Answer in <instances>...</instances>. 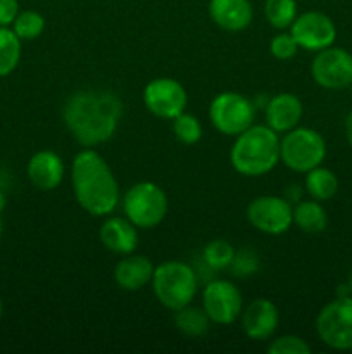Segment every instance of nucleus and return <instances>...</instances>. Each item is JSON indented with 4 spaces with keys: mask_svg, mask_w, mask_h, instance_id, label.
Here are the masks:
<instances>
[{
    "mask_svg": "<svg viewBox=\"0 0 352 354\" xmlns=\"http://www.w3.org/2000/svg\"><path fill=\"white\" fill-rule=\"evenodd\" d=\"M123 116V104L109 90H79L64 104L62 120L78 144L95 147L114 137Z\"/></svg>",
    "mask_w": 352,
    "mask_h": 354,
    "instance_id": "nucleus-1",
    "label": "nucleus"
},
{
    "mask_svg": "<svg viewBox=\"0 0 352 354\" xmlns=\"http://www.w3.org/2000/svg\"><path fill=\"white\" fill-rule=\"evenodd\" d=\"M71 185L78 206L92 216H109L121 204L116 175L93 147H85L72 159Z\"/></svg>",
    "mask_w": 352,
    "mask_h": 354,
    "instance_id": "nucleus-2",
    "label": "nucleus"
},
{
    "mask_svg": "<svg viewBox=\"0 0 352 354\" xmlns=\"http://www.w3.org/2000/svg\"><path fill=\"white\" fill-rule=\"evenodd\" d=\"M230 161L235 171L248 178L268 175L280 162V133L268 124H252L235 137Z\"/></svg>",
    "mask_w": 352,
    "mask_h": 354,
    "instance_id": "nucleus-3",
    "label": "nucleus"
},
{
    "mask_svg": "<svg viewBox=\"0 0 352 354\" xmlns=\"http://www.w3.org/2000/svg\"><path fill=\"white\" fill-rule=\"evenodd\" d=\"M150 283L159 304L175 313L195 299L199 275L188 263L164 261L155 266Z\"/></svg>",
    "mask_w": 352,
    "mask_h": 354,
    "instance_id": "nucleus-4",
    "label": "nucleus"
},
{
    "mask_svg": "<svg viewBox=\"0 0 352 354\" xmlns=\"http://www.w3.org/2000/svg\"><path fill=\"white\" fill-rule=\"evenodd\" d=\"M168 196L154 182H138L121 199L123 214L138 228L150 230L159 227L168 214Z\"/></svg>",
    "mask_w": 352,
    "mask_h": 354,
    "instance_id": "nucleus-5",
    "label": "nucleus"
},
{
    "mask_svg": "<svg viewBox=\"0 0 352 354\" xmlns=\"http://www.w3.org/2000/svg\"><path fill=\"white\" fill-rule=\"evenodd\" d=\"M326 158V142L320 131L295 127L280 138V162L295 173L306 175Z\"/></svg>",
    "mask_w": 352,
    "mask_h": 354,
    "instance_id": "nucleus-6",
    "label": "nucleus"
},
{
    "mask_svg": "<svg viewBox=\"0 0 352 354\" xmlns=\"http://www.w3.org/2000/svg\"><path fill=\"white\" fill-rule=\"evenodd\" d=\"M316 334L320 341L335 351L352 349V296H337L317 313Z\"/></svg>",
    "mask_w": 352,
    "mask_h": 354,
    "instance_id": "nucleus-7",
    "label": "nucleus"
},
{
    "mask_svg": "<svg viewBox=\"0 0 352 354\" xmlns=\"http://www.w3.org/2000/svg\"><path fill=\"white\" fill-rule=\"evenodd\" d=\"M211 124L224 137H237L254 124L255 104L238 92H221L209 104Z\"/></svg>",
    "mask_w": 352,
    "mask_h": 354,
    "instance_id": "nucleus-8",
    "label": "nucleus"
},
{
    "mask_svg": "<svg viewBox=\"0 0 352 354\" xmlns=\"http://www.w3.org/2000/svg\"><path fill=\"white\" fill-rule=\"evenodd\" d=\"M247 220L266 235H283L293 225V206L283 196H259L248 203Z\"/></svg>",
    "mask_w": 352,
    "mask_h": 354,
    "instance_id": "nucleus-9",
    "label": "nucleus"
},
{
    "mask_svg": "<svg viewBox=\"0 0 352 354\" xmlns=\"http://www.w3.org/2000/svg\"><path fill=\"white\" fill-rule=\"evenodd\" d=\"M202 308L211 324L231 325L240 318L244 310V296L233 282L217 279L204 287Z\"/></svg>",
    "mask_w": 352,
    "mask_h": 354,
    "instance_id": "nucleus-10",
    "label": "nucleus"
},
{
    "mask_svg": "<svg viewBox=\"0 0 352 354\" xmlns=\"http://www.w3.org/2000/svg\"><path fill=\"white\" fill-rule=\"evenodd\" d=\"M311 76L326 90L347 88L352 85V54L333 45L316 52L311 62Z\"/></svg>",
    "mask_w": 352,
    "mask_h": 354,
    "instance_id": "nucleus-11",
    "label": "nucleus"
},
{
    "mask_svg": "<svg viewBox=\"0 0 352 354\" xmlns=\"http://www.w3.org/2000/svg\"><path fill=\"white\" fill-rule=\"evenodd\" d=\"M145 109L161 120H175L186 109L188 93L175 78H154L144 88Z\"/></svg>",
    "mask_w": 352,
    "mask_h": 354,
    "instance_id": "nucleus-12",
    "label": "nucleus"
},
{
    "mask_svg": "<svg viewBox=\"0 0 352 354\" xmlns=\"http://www.w3.org/2000/svg\"><path fill=\"white\" fill-rule=\"evenodd\" d=\"M300 48L309 52H320L331 47L337 38V26L328 14L320 10H306L299 14L289 28Z\"/></svg>",
    "mask_w": 352,
    "mask_h": 354,
    "instance_id": "nucleus-13",
    "label": "nucleus"
},
{
    "mask_svg": "<svg viewBox=\"0 0 352 354\" xmlns=\"http://www.w3.org/2000/svg\"><path fill=\"white\" fill-rule=\"evenodd\" d=\"M242 330L248 339L257 342L269 341L280 325V311L273 301L257 297L245 304L240 315Z\"/></svg>",
    "mask_w": 352,
    "mask_h": 354,
    "instance_id": "nucleus-14",
    "label": "nucleus"
},
{
    "mask_svg": "<svg viewBox=\"0 0 352 354\" xmlns=\"http://www.w3.org/2000/svg\"><path fill=\"white\" fill-rule=\"evenodd\" d=\"M26 175L31 185L38 190L50 192L64 182L66 166L61 156L54 151H38L30 158L26 166Z\"/></svg>",
    "mask_w": 352,
    "mask_h": 354,
    "instance_id": "nucleus-15",
    "label": "nucleus"
},
{
    "mask_svg": "<svg viewBox=\"0 0 352 354\" xmlns=\"http://www.w3.org/2000/svg\"><path fill=\"white\" fill-rule=\"evenodd\" d=\"M302 100L290 92H280L273 95L264 106L266 124L276 133H286L299 127L302 120Z\"/></svg>",
    "mask_w": 352,
    "mask_h": 354,
    "instance_id": "nucleus-16",
    "label": "nucleus"
},
{
    "mask_svg": "<svg viewBox=\"0 0 352 354\" xmlns=\"http://www.w3.org/2000/svg\"><path fill=\"white\" fill-rule=\"evenodd\" d=\"M154 263L141 254H124L114 266V282L119 289L137 292L147 287L154 277Z\"/></svg>",
    "mask_w": 352,
    "mask_h": 354,
    "instance_id": "nucleus-17",
    "label": "nucleus"
},
{
    "mask_svg": "<svg viewBox=\"0 0 352 354\" xmlns=\"http://www.w3.org/2000/svg\"><path fill=\"white\" fill-rule=\"evenodd\" d=\"M100 242L107 251L114 254H131L137 251L138 245V228L128 220L126 216H106L100 225Z\"/></svg>",
    "mask_w": 352,
    "mask_h": 354,
    "instance_id": "nucleus-18",
    "label": "nucleus"
},
{
    "mask_svg": "<svg viewBox=\"0 0 352 354\" xmlns=\"http://www.w3.org/2000/svg\"><path fill=\"white\" fill-rule=\"evenodd\" d=\"M209 16L216 26L226 31H244L254 19L251 0H209Z\"/></svg>",
    "mask_w": 352,
    "mask_h": 354,
    "instance_id": "nucleus-19",
    "label": "nucleus"
},
{
    "mask_svg": "<svg viewBox=\"0 0 352 354\" xmlns=\"http://www.w3.org/2000/svg\"><path fill=\"white\" fill-rule=\"evenodd\" d=\"M293 225L304 234H321L328 227V213L320 201H299L293 206Z\"/></svg>",
    "mask_w": 352,
    "mask_h": 354,
    "instance_id": "nucleus-20",
    "label": "nucleus"
},
{
    "mask_svg": "<svg viewBox=\"0 0 352 354\" xmlns=\"http://www.w3.org/2000/svg\"><path fill=\"white\" fill-rule=\"evenodd\" d=\"M304 189L309 194L311 199L324 203V201H330L331 197H335V194L338 192V178L331 169L320 165L306 173Z\"/></svg>",
    "mask_w": 352,
    "mask_h": 354,
    "instance_id": "nucleus-21",
    "label": "nucleus"
},
{
    "mask_svg": "<svg viewBox=\"0 0 352 354\" xmlns=\"http://www.w3.org/2000/svg\"><path fill=\"white\" fill-rule=\"evenodd\" d=\"M21 40L10 26H0V78L16 71L21 61Z\"/></svg>",
    "mask_w": 352,
    "mask_h": 354,
    "instance_id": "nucleus-22",
    "label": "nucleus"
},
{
    "mask_svg": "<svg viewBox=\"0 0 352 354\" xmlns=\"http://www.w3.org/2000/svg\"><path fill=\"white\" fill-rule=\"evenodd\" d=\"M175 325L182 334L188 335V337H200V335L207 334L211 320L204 308L188 304V306L175 311Z\"/></svg>",
    "mask_w": 352,
    "mask_h": 354,
    "instance_id": "nucleus-23",
    "label": "nucleus"
},
{
    "mask_svg": "<svg viewBox=\"0 0 352 354\" xmlns=\"http://www.w3.org/2000/svg\"><path fill=\"white\" fill-rule=\"evenodd\" d=\"M299 16L297 0H266L264 17L275 30H289Z\"/></svg>",
    "mask_w": 352,
    "mask_h": 354,
    "instance_id": "nucleus-24",
    "label": "nucleus"
},
{
    "mask_svg": "<svg viewBox=\"0 0 352 354\" xmlns=\"http://www.w3.org/2000/svg\"><path fill=\"white\" fill-rule=\"evenodd\" d=\"M237 249L223 239H214V241L207 242L206 248L202 251V261L213 272H221V270H228L235 258Z\"/></svg>",
    "mask_w": 352,
    "mask_h": 354,
    "instance_id": "nucleus-25",
    "label": "nucleus"
},
{
    "mask_svg": "<svg viewBox=\"0 0 352 354\" xmlns=\"http://www.w3.org/2000/svg\"><path fill=\"white\" fill-rule=\"evenodd\" d=\"M10 28L23 41L37 40L45 30V17L37 10H19Z\"/></svg>",
    "mask_w": 352,
    "mask_h": 354,
    "instance_id": "nucleus-26",
    "label": "nucleus"
},
{
    "mask_svg": "<svg viewBox=\"0 0 352 354\" xmlns=\"http://www.w3.org/2000/svg\"><path fill=\"white\" fill-rule=\"evenodd\" d=\"M173 131H175V137L186 145L197 144L204 133L199 118L195 114L186 113V111H183L173 120Z\"/></svg>",
    "mask_w": 352,
    "mask_h": 354,
    "instance_id": "nucleus-27",
    "label": "nucleus"
},
{
    "mask_svg": "<svg viewBox=\"0 0 352 354\" xmlns=\"http://www.w3.org/2000/svg\"><path fill=\"white\" fill-rule=\"evenodd\" d=\"M259 266H261L259 256L252 249H240V251L235 252V258L231 261V265L228 266V270H230V273L233 277L247 279V277H252L257 273Z\"/></svg>",
    "mask_w": 352,
    "mask_h": 354,
    "instance_id": "nucleus-28",
    "label": "nucleus"
},
{
    "mask_svg": "<svg viewBox=\"0 0 352 354\" xmlns=\"http://www.w3.org/2000/svg\"><path fill=\"white\" fill-rule=\"evenodd\" d=\"M269 354H309L311 346L299 335L286 334L273 339L268 346Z\"/></svg>",
    "mask_w": 352,
    "mask_h": 354,
    "instance_id": "nucleus-29",
    "label": "nucleus"
},
{
    "mask_svg": "<svg viewBox=\"0 0 352 354\" xmlns=\"http://www.w3.org/2000/svg\"><path fill=\"white\" fill-rule=\"evenodd\" d=\"M299 44L295 41L293 35L290 31L282 30L278 35L271 38L269 41V52H271L273 57H276L278 61H289V59L295 57L297 52H299Z\"/></svg>",
    "mask_w": 352,
    "mask_h": 354,
    "instance_id": "nucleus-30",
    "label": "nucleus"
},
{
    "mask_svg": "<svg viewBox=\"0 0 352 354\" xmlns=\"http://www.w3.org/2000/svg\"><path fill=\"white\" fill-rule=\"evenodd\" d=\"M17 14H19L17 0H0V26H12Z\"/></svg>",
    "mask_w": 352,
    "mask_h": 354,
    "instance_id": "nucleus-31",
    "label": "nucleus"
},
{
    "mask_svg": "<svg viewBox=\"0 0 352 354\" xmlns=\"http://www.w3.org/2000/svg\"><path fill=\"white\" fill-rule=\"evenodd\" d=\"M345 138H347L349 145H351L352 149V111L347 114V118H345Z\"/></svg>",
    "mask_w": 352,
    "mask_h": 354,
    "instance_id": "nucleus-32",
    "label": "nucleus"
},
{
    "mask_svg": "<svg viewBox=\"0 0 352 354\" xmlns=\"http://www.w3.org/2000/svg\"><path fill=\"white\" fill-rule=\"evenodd\" d=\"M3 207H6V196H3V192L0 190V213L3 211Z\"/></svg>",
    "mask_w": 352,
    "mask_h": 354,
    "instance_id": "nucleus-33",
    "label": "nucleus"
},
{
    "mask_svg": "<svg viewBox=\"0 0 352 354\" xmlns=\"http://www.w3.org/2000/svg\"><path fill=\"white\" fill-rule=\"evenodd\" d=\"M345 286H347L349 294H351V296H352V272H351V275H349V280H347V283H345Z\"/></svg>",
    "mask_w": 352,
    "mask_h": 354,
    "instance_id": "nucleus-34",
    "label": "nucleus"
},
{
    "mask_svg": "<svg viewBox=\"0 0 352 354\" xmlns=\"http://www.w3.org/2000/svg\"><path fill=\"white\" fill-rule=\"evenodd\" d=\"M2 313H3V304H2V299H0V318H2Z\"/></svg>",
    "mask_w": 352,
    "mask_h": 354,
    "instance_id": "nucleus-35",
    "label": "nucleus"
},
{
    "mask_svg": "<svg viewBox=\"0 0 352 354\" xmlns=\"http://www.w3.org/2000/svg\"><path fill=\"white\" fill-rule=\"evenodd\" d=\"M2 232H3V225H2V220H0V237H2Z\"/></svg>",
    "mask_w": 352,
    "mask_h": 354,
    "instance_id": "nucleus-36",
    "label": "nucleus"
}]
</instances>
